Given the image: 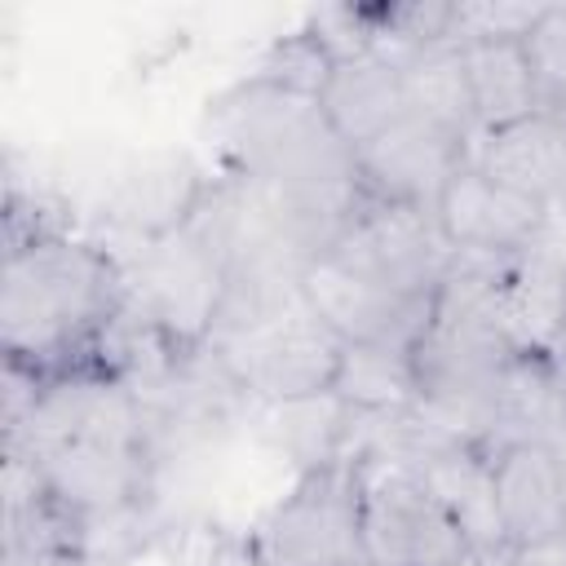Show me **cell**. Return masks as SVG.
<instances>
[{
	"label": "cell",
	"mask_w": 566,
	"mask_h": 566,
	"mask_svg": "<svg viewBox=\"0 0 566 566\" xmlns=\"http://www.w3.org/2000/svg\"><path fill=\"white\" fill-rule=\"evenodd\" d=\"M323 261L376 292L402 301H433L438 283L455 261V248L442 239L438 217L429 208L380 203L363 195Z\"/></svg>",
	"instance_id": "8992f818"
},
{
	"label": "cell",
	"mask_w": 566,
	"mask_h": 566,
	"mask_svg": "<svg viewBox=\"0 0 566 566\" xmlns=\"http://www.w3.org/2000/svg\"><path fill=\"white\" fill-rule=\"evenodd\" d=\"M402 66V93L407 111L433 119L438 128L478 142V111H473V88H469V66H464V44L451 35L411 44L398 53Z\"/></svg>",
	"instance_id": "2e32d148"
},
{
	"label": "cell",
	"mask_w": 566,
	"mask_h": 566,
	"mask_svg": "<svg viewBox=\"0 0 566 566\" xmlns=\"http://www.w3.org/2000/svg\"><path fill=\"white\" fill-rule=\"evenodd\" d=\"M9 455H18L75 522L133 509L146 495L155 460L133 385L97 367L40 376L27 407L9 416Z\"/></svg>",
	"instance_id": "6da1fadb"
},
{
	"label": "cell",
	"mask_w": 566,
	"mask_h": 566,
	"mask_svg": "<svg viewBox=\"0 0 566 566\" xmlns=\"http://www.w3.org/2000/svg\"><path fill=\"white\" fill-rule=\"evenodd\" d=\"M332 394L363 416L380 411H402L416 407V371H411V349H389V345H345L340 367L332 380Z\"/></svg>",
	"instance_id": "ac0fdd59"
},
{
	"label": "cell",
	"mask_w": 566,
	"mask_h": 566,
	"mask_svg": "<svg viewBox=\"0 0 566 566\" xmlns=\"http://www.w3.org/2000/svg\"><path fill=\"white\" fill-rule=\"evenodd\" d=\"M203 133L226 177H248L296 195L358 190L354 150L332 128L323 102L256 71L208 102Z\"/></svg>",
	"instance_id": "3957f363"
},
{
	"label": "cell",
	"mask_w": 566,
	"mask_h": 566,
	"mask_svg": "<svg viewBox=\"0 0 566 566\" xmlns=\"http://www.w3.org/2000/svg\"><path fill=\"white\" fill-rule=\"evenodd\" d=\"M522 49L544 106H566V4H539L531 31L522 35Z\"/></svg>",
	"instance_id": "d6986e66"
},
{
	"label": "cell",
	"mask_w": 566,
	"mask_h": 566,
	"mask_svg": "<svg viewBox=\"0 0 566 566\" xmlns=\"http://www.w3.org/2000/svg\"><path fill=\"white\" fill-rule=\"evenodd\" d=\"M566 429V385L548 358V349H522L500 385L491 424H486V451L535 442L548 447Z\"/></svg>",
	"instance_id": "5bb4252c"
},
{
	"label": "cell",
	"mask_w": 566,
	"mask_h": 566,
	"mask_svg": "<svg viewBox=\"0 0 566 566\" xmlns=\"http://www.w3.org/2000/svg\"><path fill=\"white\" fill-rule=\"evenodd\" d=\"M4 566H93L84 544H49V548H4Z\"/></svg>",
	"instance_id": "ffe728a7"
},
{
	"label": "cell",
	"mask_w": 566,
	"mask_h": 566,
	"mask_svg": "<svg viewBox=\"0 0 566 566\" xmlns=\"http://www.w3.org/2000/svg\"><path fill=\"white\" fill-rule=\"evenodd\" d=\"M548 358H553V367H557V376H562V385H566V332L548 345Z\"/></svg>",
	"instance_id": "603a6c76"
},
{
	"label": "cell",
	"mask_w": 566,
	"mask_h": 566,
	"mask_svg": "<svg viewBox=\"0 0 566 566\" xmlns=\"http://www.w3.org/2000/svg\"><path fill=\"white\" fill-rule=\"evenodd\" d=\"M124 314V270L111 252L31 230L9 239L0 270V340L9 367L57 376Z\"/></svg>",
	"instance_id": "7a4b0ae2"
},
{
	"label": "cell",
	"mask_w": 566,
	"mask_h": 566,
	"mask_svg": "<svg viewBox=\"0 0 566 566\" xmlns=\"http://www.w3.org/2000/svg\"><path fill=\"white\" fill-rule=\"evenodd\" d=\"M562 332H566V283H562Z\"/></svg>",
	"instance_id": "d4e9b609"
},
{
	"label": "cell",
	"mask_w": 566,
	"mask_h": 566,
	"mask_svg": "<svg viewBox=\"0 0 566 566\" xmlns=\"http://www.w3.org/2000/svg\"><path fill=\"white\" fill-rule=\"evenodd\" d=\"M203 177L190 168L186 155H155L142 159V168H133L128 177H119L111 203H106V221L124 234H137L142 243L164 239L172 230H181L203 195Z\"/></svg>",
	"instance_id": "4fadbf2b"
},
{
	"label": "cell",
	"mask_w": 566,
	"mask_h": 566,
	"mask_svg": "<svg viewBox=\"0 0 566 566\" xmlns=\"http://www.w3.org/2000/svg\"><path fill=\"white\" fill-rule=\"evenodd\" d=\"M358 548L367 566H460L473 557L460 522L407 464L358 455Z\"/></svg>",
	"instance_id": "5b68a950"
},
{
	"label": "cell",
	"mask_w": 566,
	"mask_h": 566,
	"mask_svg": "<svg viewBox=\"0 0 566 566\" xmlns=\"http://www.w3.org/2000/svg\"><path fill=\"white\" fill-rule=\"evenodd\" d=\"M473 164L513 195L557 208L566 199V106H539L526 119L482 133Z\"/></svg>",
	"instance_id": "30bf717a"
},
{
	"label": "cell",
	"mask_w": 566,
	"mask_h": 566,
	"mask_svg": "<svg viewBox=\"0 0 566 566\" xmlns=\"http://www.w3.org/2000/svg\"><path fill=\"white\" fill-rule=\"evenodd\" d=\"M504 566H566V535L509 548V553H504Z\"/></svg>",
	"instance_id": "44dd1931"
},
{
	"label": "cell",
	"mask_w": 566,
	"mask_h": 566,
	"mask_svg": "<svg viewBox=\"0 0 566 566\" xmlns=\"http://www.w3.org/2000/svg\"><path fill=\"white\" fill-rule=\"evenodd\" d=\"M491 478H495V513H500L504 548L566 535V504L548 447L517 442L491 451Z\"/></svg>",
	"instance_id": "7c38bea8"
},
{
	"label": "cell",
	"mask_w": 566,
	"mask_h": 566,
	"mask_svg": "<svg viewBox=\"0 0 566 566\" xmlns=\"http://www.w3.org/2000/svg\"><path fill=\"white\" fill-rule=\"evenodd\" d=\"M424 486L442 500V509L460 522L464 539L482 557H504V531L495 513V478H491V451L482 442H455L424 464H416Z\"/></svg>",
	"instance_id": "9a60e30c"
},
{
	"label": "cell",
	"mask_w": 566,
	"mask_h": 566,
	"mask_svg": "<svg viewBox=\"0 0 566 566\" xmlns=\"http://www.w3.org/2000/svg\"><path fill=\"white\" fill-rule=\"evenodd\" d=\"M248 553L261 566H349L358 548V478L354 460L305 469L296 486L252 526Z\"/></svg>",
	"instance_id": "52a82bcc"
},
{
	"label": "cell",
	"mask_w": 566,
	"mask_h": 566,
	"mask_svg": "<svg viewBox=\"0 0 566 566\" xmlns=\"http://www.w3.org/2000/svg\"><path fill=\"white\" fill-rule=\"evenodd\" d=\"M226 566H261V562H256V557L243 548V557H234V562H226Z\"/></svg>",
	"instance_id": "cb8c5ba5"
},
{
	"label": "cell",
	"mask_w": 566,
	"mask_h": 566,
	"mask_svg": "<svg viewBox=\"0 0 566 566\" xmlns=\"http://www.w3.org/2000/svg\"><path fill=\"white\" fill-rule=\"evenodd\" d=\"M548 451H553V464H557V486H562V504H566V429L548 442Z\"/></svg>",
	"instance_id": "7402d4cb"
},
{
	"label": "cell",
	"mask_w": 566,
	"mask_h": 566,
	"mask_svg": "<svg viewBox=\"0 0 566 566\" xmlns=\"http://www.w3.org/2000/svg\"><path fill=\"white\" fill-rule=\"evenodd\" d=\"M349 566H367V562H363V557H358V562H349Z\"/></svg>",
	"instance_id": "484cf974"
},
{
	"label": "cell",
	"mask_w": 566,
	"mask_h": 566,
	"mask_svg": "<svg viewBox=\"0 0 566 566\" xmlns=\"http://www.w3.org/2000/svg\"><path fill=\"white\" fill-rule=\"evenodd\" d=\"M318 102H323L332 128L345 137V146L358 150L363 142H371L380 128H389L407 111L398 53L376 44V49L336 57L318 88Z\"/></svg>",
	"instance_id": "8fae6325"
},
{
	"label": "cell",
	"mask_w": 566,
	"mask_h": 566,
	"mask_svg": "<svg viewBox=\"0 0 566 566\" xmlns=\"http://www.w3.org/2000/svg\"><path fill=\"white\" fill-rule=\"evenodd\" d=\"M464 66H469V88L478 111V137L513 119H526L531 111L544 106L522 40H469Z\"/></svg>",
	"instance_id": "e0dca14e"
},
{
	"label": "cell",
	"mask_w": 566,
	"mask_h": 566,
	"mask_svg": "<svg viewBox=\"0 0 566 566\" xmlns=\"http://www.w3.org/2000/svg\"><path fill=\"white\" fill-rule=\"evenodd\" d=\"M203 349L248 402L274 407L332 394L345 340L301 283H226Z\"/></svg>",
	"instance_id": "277c9868"
},
{
	"label": "cell",
	"mask_w": 566,
	"mask_h": 566,
	"mask_svg": "<svg viewBox=\"0 0 566 566\" xmlns=\"http://www.w3.org/2000/svg\"><path fill=\"white\" fill-rule=\"evenodd\" d=\"M473 159V142L438 128L433 119L402 111L389 128L354 150L358 190L380 203H411L429 208L447 190V181Z\"/></svg>",
	"instance_id": "ba28073f"
},
{
	"label": "cell",
	"mask_w": 566,
	"mask_h": 566,
	"mask_svg": "<svg viewBox=\"0 0 566 566\" xmlns=\"http://www.w3.org/2000/svg\"><path fill=\"white\" fill-rule=\"evenodd\" d=\"M438 230L455 252L469 256H517L544 226L548 208L491 181L473 159L447 181L433 203Z\"/></svg>",
	"instance_id": "9c48e42d"
}]
</instances>
